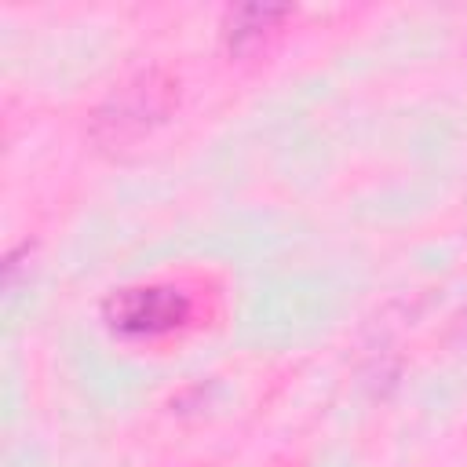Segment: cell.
<instances>
[{"instance_id":"obj_1","label":"cell","mask_w":467,"mask_h":467,"mask_svg":"<svg viewBox=\"0 0 467 467\" xmlns=\"http://www.w3.org/2000/svg\"><path fill=\"white\" fill-rule=\"evenodd\" d=\"M102 317L117 336H164L186 325L190 296L175 285H135L120 288L102 303Z\"/></svg>"},{"instance_id":"obj_2","label":"cell","mask_w":467,"mask_h":467,"mask_svg":"<svg viewBox=\"0 0 467 467\" xmlns=\"http://www.w3.org/2000/svg\"><path fill=\"white\" fill-rule=\"evenodd\" d=\"M171 109V88L168 84H157V77H142L139 84L124 88L117 99H113V120H117V131L113 139H124L128 124H131V135H142L153 120H164V113Z\"/></svg>"},{"instance_id":"obj_3","label":"cell","mask_w":467,"mask_h":467,"mask_svg":"<svg viewBox=\"0 0 467 467\" xmlns=\"http://www.w3.org/2000/svg\"><path fill=\"white\" fill-rule=\"evenodd\" d=\"M288 15H292V7H285V4H237L226 11L223 36H226L230 51H244L248 44H255L266 29H274Z\"/></svg>"}]
</instances>
